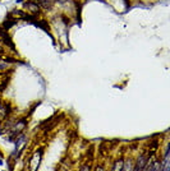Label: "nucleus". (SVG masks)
Returning <instances> with one entry per match:
<instances>
[{"label": "nucleus", "instance_id": "nucleus-1", "mask_svg": "<svg viewBox=\"0 0 170 171\" xmlns=\"http://www.w3.org/2000/svg\"><path fill=\"white\" fill-rule=\"evenodd\" d=\"M23 8H24V10H27V12L32 15H40L41 14V10H42L41 8H40V5L37 4L35 0H26V1H23Z\"/></svg>", "mask_w": 170, "mask_h": 171}, {"label": "nucleus", "instance_id": "nucleus-2", "mask_svg": "<svg viewBox=\"0 0 170 171\" xmlns=\"http://www.w3.org/2000/svg\"><path fill=\"white\" fill-rule=\"evenodd\" d=\"M150 160H151V157H148V155H147L146 152L141 153V155L137 157V161H136V163H134V166H133V170H136V171L144 170Z\"/></svg>", "mask_w": 170, "mask_h": 171}, {"label": "nucleus", "instance_id": "nucleus-3", "mask_svg": "<svg viewBox=\"0 0 170 171\" xmlns=\"http://www.w3.org/2000/svg\"><path fill=\"white\" fill-rule=\"evenodd\" d=\"M18 23V19L17 18L13 17V13H8V14L5 15V20L3 22V24H1V27L4 28L5 31H9L12 27H14V26Z\"/></svg>", "mask_w": 170, "mask_h": 171}, {"label": "nucleus", "instance_id": "nucleus-4", "mask_svg": "<svg viewBox=\"0 0 170 171\" xmlns=\"http://www.w3.org/2000/svg\"><path fill=\"white\" fill-rule=\"evenodd\" d=\"M32 24L36 26V27H39V28H41L42 31H45L46 33H49V35L51 36V33H50V26H49V23H47L46 19H44V18H37ZM51 37H53V36H51Z\"/></svg>", "mask_w": 170, "mask_h": 171}, {"label": "nucleus", "instance_id": "nucleus-5", "mask_svg": "<svg viewBox=\"0 0 170 171\" xmlns=\"http://www.w3.org/2000/svg\"><path fill=\"white\" fill-rule=\"evenodd\" d=\"M42 10H51L54 8V0H35Z\"/></svg>", "mask_w": 170, "mask_h": 171}, {"label": "nucleus", "instance_id": "nucleus-6", "mask_svg": "<svg viewBox=\"0 0 170 171\" xmlns=\"http://www.w3.org/2000/svg\"><path fill=\"white\" fill-rule=\"evenodd\" d=\"M123 158H118V160H115L114 161V165L111 166V168L113 170H123Z\"/></svg>", "mask_w": 170, "mask_h": 171}, {"label": "nucleus", "instance_id": "nucleus-7", "mask_svg": "<svg viewBox=\"0 0 170 171\" xmlns=\"http://www.w3.org/2000/svg\"><path fill=\"white\" fill-rule=\"evenodd\" d=\"M133 163H132V160L128 158V160L123 161V170H133Z\"/></svg>", "mask_w": 170, "mask_h": 171}, {"label": "nucleus", "instance_id": "nucleus-8", "mask_svg": "<svg viewBox=\"0 0 170 171\" xmlns=\"http://www.w3.org/2000/svg\"><path fill=\"white\" fill-rule=\"evenodd\" d=\"M7 68H8V63H5V61H0V70H5Z\"/></svg>", "mask_w": 170, "mask_h": 171}, {"label": "nucleus", "instance_id": "nucleus-9", "mask_svg": "<svg viewBox=\"0 0 170 171\" xmlns=\"http://www.w3.org/2000/svg\"><path fill=\"white\" fill-rule=\"evenodd\" d=\"M90 168H91L90 165H83V166H81V170H90Z\"/></svg>", "mask_w": 170, "mask_h": 171}, {"label": "nucleus", "instance_id": "nucleus-10", "mask_svg": "<svg viewBox=\"0 0 170 171\" xmlns=\"http://www.w3.org/2000/svg\"><path fill=\"white\" fill-rule=\"evenodd\" d=\"M54 1H58V3H60V4H65V3L70 1V0H54Z\"/></svg>", "mask_w": 170, "mask_h": 171}, {"label": "nucleus", "instance_id": "nucleus-11", "mask_svg": "<svg viewBox=\"0 0 170 171\" xmlns=\"http://www.w3.org/2000/svg\"><path fill=\"white\" fill-rule=\"evenodd\" d=\"M123 1H124V4H125V7H127V8L131 7V1H129V0H123Z\"/></svg>", "mask_w": 170, "mask_h": 171}, {"label": "nucleus", "instance_id": "nucleus-12", "mask_svg": "<svg viewBox=\"0 0 170 171\" xmlns=\"http://www.w3.org/2000/svg\"><path fill=\"white\" fill-rule=\"evenodd\" d=\"M0 165H3V153L0 152Z\"/></svg>", "mask_w": 170, "mask_h": 171}, {"label": "nucleus", "instance_id": "nucleus-13", "mask_svg": "<svg viewBox=\"0 0 170 171\" xmlns=\"http://www.w3.org/2000/svg\"><path fill=\"white\" fill-rule=\"evenodd\" d=\"M23 1H26V0H17V4H21V3H23Z\"/></svg>", "mask_w": 170, "mask_h": 171}]
</instances>
